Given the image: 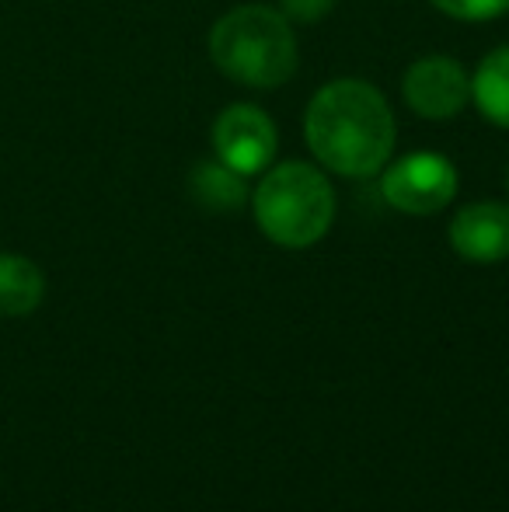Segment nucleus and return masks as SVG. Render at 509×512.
<instances>
[{"label": "nucleus", "instance_id": "obj_1", "mask_svg": "<svg viewBox=\"0 0 509 512\" xmlns=\"http://www.w3.org/2000/svg\"><path fill=\"white\" fill-rule=\"evenodd\" d=\"M311 154L328 171L346 178H370L387 168L394 154V112L374 84L332 81L311 98L304 115Z\"/></svg>", "mask_w": 509, "mask_h": 512}, {"label": "nucleus", "instance_id": "obj_2", "mask_svg": "<svg viewBox=\"0 0 509 512\" xmlns=\"http://www.w3.org/2000/svg\"><path fill=\"white\" fill-rule=\"evenodd\" d=\"M210 60L245 88L272 91L297 74V39L290 18L265 4L227 11L210 32Z\"/></svg>", "mask_w": 509, "mask_h": 512}, {"label": "nucleus", "instance_id": "obj_3", "mask_svg": "<svg viewBox=\"0 0 509 512\" xmlns=\"http://www.w3.org/2000/svg\"><path fill=\"white\" fill-rule=\"evenodd\" d=\"M255 223L272 244L304 251L332 230L335 189L314 164L286 161L265 171L252 196Z\"/></svg>", "mask_w": 509, "mask_h": 512}, {"label": "nucleus", "instance_id": "obj_4", "mask_svg": "<svg viewBox=\"0 0 509 512\" xmlns=\"http://www.w3.org/2000/svg\"><path fill=\"white\" fill-rule=\"evenodd\" d=\"M381 196L408 216L440 213L457 196V171L443 154H408L384 171Z\"/></svg>", "mask_w": 509, "mask_h": 512}, {"label": "nucleus", "instance_id": "obj_5", "mask_svg": "<svg viewBox=\"0 0 509 512\" xmlns=\"http://www.w3.org/2000/svg\"><path fill=\"white\" fill-rule=\"evenodd\" d=\"M279 133L258 105H227L213 122V150L238 175H258L272 164Z\"/></svg>", "mask_w": 509, "mask_h": 512}, {"label": "nucleus", "instance_id": "obj_6", "mask_svg": "<svg viewBox=\"0 0 509 512\" xmlns=\"http://www.w3.org/2000/svg\"><path fill=\"white\" fill-rule=\"evenodd\" d=\"M405 102L422 119H454L471 102V81L450 56H422L405 70Z\"/></svg>", "mask_w": 509, "mask_h": 512}, {"label": "nucleus", "instance_id": "obj_7", "mask_svg": "<svg viewBox=\"0 0 509 512\" xmlns=\"http://www.w3.org/2000/svg\"><path fill=\"white\" fill-rule=\"evenodd\" d=\"M450 248L478 265H496L509 258V206L471 203L457 209L450 223Z\"/></svg>", "mask_w": 509, "mask_h": 512}, {"label": "nucleus", "instance_id": "obj_8", "mask_svg": "<svg viewBox=\"0 0 509 512\" xmlns=\"http://www.w3.org/2000/svg\"><path fill=\"white\" fill-rule=\"evenodd\" d=\"M42 297H46V276L39 265L14 251H0V314L25 317L39 310Z\"/></svg>", "mask_w": 509, "mask_h": 512}, {"label": "nucleus", "instance_id": "obj_9", "mask_svg": "<svg viewBox=\"0 0 509 512\" xmlns=\"http://www.w3.org/2000/svg\"><path fill=\"white\" fill-rule=\"evenodd\" d=\"M189 192L210 213H231L248 203L245 175L227 168L224 161H199L189 175Z\"/></svg>", "mask_w": 509, "mask_h": 512}, {"label": "nucleus", "instance_id": "obj_10", "mask_svg": "<svg viewBox=\"0 0 509 512\" xmlns=\"http://www.w3.org/2000/svg\"><path fill=\"white\" fill-rule=\"evenodd\" d=\"M471 98L485 119L509 129V46L482 60V67L471 77Z\"/></svg>", "mask_w": 509, "mask_h": 512}, {"label": "nucleus", "instance_id": "obj_11", "mask_svg": "<svg viewBox=\"0 0 509 512\" xmlns=\"http://www.w3.org/2000/svg\"><path fill=\"white\" fill-rule=\"evenodd\" d=\"M433 4L457 21H492L509 11V0H433Z\"/></svg>", "mask_w": 509, "mask_h": 512}, {"label": "nucleus", "instance_id": "obj_12", "mask_svg": "<svg viewBox=\"0 0 509 512\" xmlns=\"http://www.w3.org/2000/svg\"><path fill=\"white\" fill-rule=\"evenodd\" d=\"M332 7H335V0H279V11L290 21H300V25L321 21Z\"/></svg>", "mask_w": 509, "mask_h": 512}]
</instances>
